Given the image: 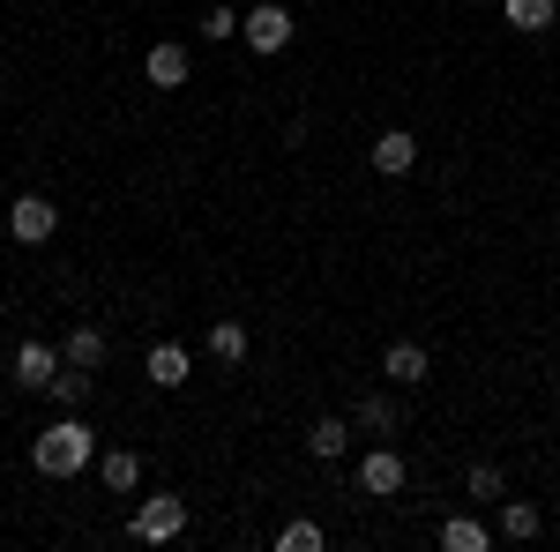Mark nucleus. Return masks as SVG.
Listing matches in <instances>:
<instances>
[{
	"instance_id": "13",
	"label": "nucleus",
	"mask_w": 560,
	"mask_h": 552,
	"mask_svg": "<svg viewBox=\"0 0 560 552\" xmlns=\"http://www.w3.org/2000/svg\"><path fill=\"white\" fill-rule=\"evenodd\" d=\"M97 478H105L113 493H135V485H142V456H135V448H113V456L97 463Z\"/></svg>"
},
{
	"instance_id": "17",
	"label": "nucleus",
	"mask_w": 560,
	"mask_h": 552,
	"mask_svg": "<svg viewBox=\"0 0 560 552\" xmlns=\"http://www.w3.org/2000/svg\"><path fill=\"white\" fill-rule=\"evenodd\" d=\"M351 425H366V433H396V403H388V396H359Z\"/></svg>"
},
{
	"instance_id": "22",
	"label": "nucleus",
	"mask_w": 560,
	"mask_h": 552,
	"mask_svg": "<svg viewBox=\"0 0 560 552\" xmlns=\"http://www.w3.org/2000/svg\"><path fill=\"white\" fill-rule=\"evenodd\" d=\"M232 31H240V15H232V8H210V15H202V38H232Z\"/></svg>"
},
{
	"instance_id": "5",
	"label": "nucleus",
	"mask_w": 560,
	"mask_h": 552,
	"mask_svg": "<svg viewBox=\"0 0 560 552\" xmlns=\"http://www.w3.org/2000/svg\"><path fill=\"white\" fill-rule=\"evenodd\" d=\"M52 374H60V351L38 337H23V351H15V381L23 388H52Z\"/></svg>"
},
{
	"instance_id": "14",
	"label": "nucleus",
	"mask_w": 560,
	"mask_h": 552,
	"mask_svg": "<svg viewBox=\"0 0 560 552\" xmlns=\"http://www.w3.org/2000/svg\"><path fill=\"white\" fill-rule=\"evenodd\" d=\"M306 448H314L322 463H329V456H345V448H351V419H322L314 433H306Z\"/></svg>"
},
{
	"instance_id": "10",
	"label": "nucleus",
	"mask_w": 560,
	"mask_h": 552,
	"mask_svg": "<svg viewBox=\"0 0 560 552\" xmlns=\"http://www.w3.org/2000/svg\"><path fill=\"white\" fill-rule=\"evenodd\" d=\"M105 351H113V343H105V329H90V321H75V329H68V366L97 374V366H105Z\"/></svg>"
},
{
	"instance_id": "12",
	"label": "nucleus",
	"mask_w": 560,
	"mask_h": 552,
	"mask_svg": "<svg viewBox=\"0 0 560 552\" xmlns=\"http://www.w3.org/2000/svg\"><path fill=\"white\" fill-rule=\"evenodd\" d=\"M382 374H388V381H427V351H419V343H388Z\"/></svg>"
},
{
	"instance_id": "19",
	"label": "nucleus",
	"mask_w": 560,
	"mask_h": 552,
	"mask_svg": "<svg viewBox=\"0 0 560 552\" xmlns=\"http://www.w3.org/2000/svg\"><path fill=\"white\" fill-rule=\"evenodd\" d=\"M277 552H322V522H284L277 530Z\"/></svg>"
},
{
	"instance_id": "4",
	"label": "nucleus",
	"mask_w": 560,
	"mask_h": 552,
	"mask_svg": "<svg viewBox=\"0 0 560 552\" xmlns=\"http://www.w3.org/2000/svg\"><path fill=\"white\" fill-rule=\"evenodd\" d=\"M8 232H15V239H23V247H45V239H52V232H60V210H52V202H45V195H23V202H15V210H8Z\"/></svg>"
},
{
	"instance_id": "15",
	"label": "nucleus",
	"mask_w": 560,
	"mask_h": 552,
	"mask_svg": "<svg viewBox=\"0 0 560 552\" xmlns=\"http://www.w3.org/2000/svg\"><path fill=\"white\" fill-rule=\"evenodd\" d=\"M210 359L217 366H240V359H247V329H240V321H217L210 329Z\"/></svg>"
},
{
	"instance_id": "8",
	"label": "nucleus",
	"mask_w": 560,
	"mask_h": 552,
	"mask_svg": "<svg viewBox=\"0 0 560 552\" xmlns=\"http://www.w3.org/2000/svg\"><path fill=\"white\" fill-rule=\"evenodd\" d=\"M142 75H150V90H179L187 83V45H158V52L142 60Z\"/></svg>"
},
{
	"instance_id": "6",
	"label": "nucleus",
	"mask_w": 560,
	"mask_h": 552,
	"mask_svg": "<svg viewBox=\"0 0 560 552\" xmlns=\"http://www.w3.org/2000/svg\"><path fill=\"white\" fill-rule=\"evenodd\" d=\"M359 485H366L374 501H388V493H404V456H396V448H374V456L359 463Z\"/></svg>"
},
{
	"instance_id": "18",
	"label": "nucleus",
	"mask_w": 560,
	"mask_h": 552,
	"mask_svg": "<svg viewBox=\"0 0 560 552\" xmlns=\"http://www.w3.org/2000/svg\"><path fill=\"white\" fill-rule=\"evenodd\" d=\"M52 403H68V411H83V396H90V374L83 366H68V374H52V388H45Z\"/></svg>"
},
{
	"instance_id": "21",
	"label": "nucleus",
	"mask_w": 560,
	"mask_h": 552,
	"mask_svg": "<svg viewBox=\"0 0 560 552\" xmlns=\"http://www.w3.org/2000/svg\"><path fill=\"white\" fill-rule=\"evenodd\" d=\"M464 485H471V501L501 508V470H493V463H471V478H464Z\"/></svg>"
},
{
	"instance_id": "3",
	"label": "nucleus",
	"mask_w": 560,
	"mask_h": 552,
	"mask_svg": "<svg viewBox=\"0 0 560 552\" xmlns=\"http://www.w3.org/2000/svg\"><path fill=\"white\" fill-rule=\"evenodd\" d=\"M240 31H247V45H255V52H284V45H292V8L261 0L255 15H240Z\"/></svg>"
},
{
	"instance_id": "11",
	"label": "nucleus",
	"mask_w": 560,
	"mask_h": 552,
	"mask_svg": "<svg viewBox=\"0 0 560 552\" xmlns=\"http://www.w3.org/2000/svg\"><path fill=\"white\" fill-rule=\"evenodd\" d=\"M441 545H448V552H486V545H493V530L471 522V515H448V522H441Z\"/></svg>"
},
{
	"instance_id": "9",
	"label": "nucleus",
	"mask_w": 560,
	"mask_h": 552,
	"mask_svg": "<svg viewBox=\"0 0 560 552\" xmlns=\"http://www.w3.org/2000/svg\"><path fill=\"white\" fill-rule=\"evenodd\" d=\"M538 530H546V515L530 508V501H509V493H501V538H509V545H530Z\"/></svg>"
},
{
	"instance_id": "20",
	"label": "nucleus",
	"mask_w": 560,
	"mask_h": 552,
	"mask_svg": "<svg viewBox=\"0 0 560 552\" xmlns=\"http://www.w3.org/2000/svg\"><path fill=\"white\" fill-rule=\"evenodd\" d=\"M509 23L516 31H546L553 23V0H509Z\"/></svg>"
},
{
	"instance_id": "2",
	"label": "nucleus",
	"mask_w": 560,
	"mask_h": 552,
	"mask_svg": "<svg viewBox=\"0 0 560 552\" xmlns=\"http://www.w3.org/2000/svg\"><path fill=\"white\" fill-rule=\"evenodd\" d=\"M179 530H187V501H173V493H158V501L135 508V538L142 545H173Z\"/></svg>"
},
{
	"instance_id": "16",
	"label": "nucleus",
	"mask_w": 560,
	"mask_h": 552,
	"mask_svg": "<svg viewBox=\"0 0 560 552\" xmlns=\"http://www.w3.org/2000/svg\"><path fill=\"white\" fill-rule=\"evenodd\" d=\"M150 381H158V388L187 381V351H179V343H158V351H150Z\"/></svg>"
},
{
	"instance_id": "7",
	"label": "nucleus",
	"mask_w": 560,
	"mask_h": 552,
	"mask_svg": "<svg viewBox=\"0 0 560 552\" xmlns=\"http://www.w3.org/2000/svg\"><path fill=\"white\" fill-rule=\"evenodd\" d=\"M411 165H419V142H411L404 128H388L382 142H374V172H382V179H396V172H411Z\"/></svg>"
},
{
	"instance_id": "1",
	"label": "nucleus",
	"mask_w": 560,
	"mask_h": 552,
	"mask_svg": "<svg viewBox=\"0 0 560 552\" xmlns=\"http://www.w3.org/2000/svg\"><path fill=\"white\" fill-rule=\"evenodd\" d=\"M90 448H97V433H90V425L68 411L60 425H45L38 441H31V463H38L45 478H75V470L90 463Z\"/></svg>"
}]
</instances>
